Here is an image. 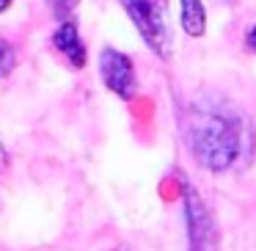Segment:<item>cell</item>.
<instances>
[{
	"label": "cell",
	"instance_id": "obj_1",
	"mask_svg": "<svg viewBox=\"0 0 256 251\" xmlns=\"http://www.w3.org/2000/svg\"><path fill=\"white\" fill-rule=\"evenodd\" d=\"M184 141L196 163L223 174L250 149V122L218 94H198L184 111Z\"/></svg>",
	"mask_w": 256,
	"mask_h": 251
},
{
	"label": "cell",
	"instance_id": "obj_2",
	"mask_svg": "<svg viewBox=\"0 0 256 251\" xmlns=\"http://www.w3.org/2000/svg\"><path fill=\"white\" fill-rule=\"evenodd\" d=\"M130 20L146 45L160 58H171V31H168V0H122Z\"/></svg>",
	"mask_w": 256,
	"mask_h": 251
},
{
	"label": "cell",
	"instance_id": "obj_3",
	"mask_svg": "<svg viewBox=\"0 0 256 251\" xmlns=\"http://www.w3.org/2000/svg\"><path fill=\"white\" fill-rule=\"evenodd\" d=\"M184 215H188L190 251H218V229L210 215V207L193 185H184Z\"/></svg>",
	"mask_w": 256,
	"mask_h": 251
},
{
	"label": "cell",
	"instance_id": "obj_4",
	"mask_svg": "<svg viewBox=\"0 0 256 251\" xmlns=\"http://www.w3.org/2000/svg\"><path fill=\"white\" fill-rule=\"evenodd\" d=\"M100 75H102L108 89H110L113 94H118L122 100L135 97V89H138L135 67H132V58L124 56L122 50L105 47V50L100 53Z\"/></svg>",
	"mask_w": 256,
	"mask_h": 251
},
{
	"label": "cell",
	"instance_id": "obj_5",
	"mask_svg": "<svg viewBox=\"0 0 256 251\" xmlns=\"http://www.w3.org/2000/svg\"><path fill=\"white\" fill-rule=\"evenodd\" d=\"M52 45H56L58 53L66 56V61L72 64L74 69H83L86 67V45L80 39V31L78 25L69 20V23H61L52 34Z\"/></svg>",
	"mask_w": 256,
	"mask_h": 251
},
{
	"label": "cell",
	"instance_id": "obj_6",
	"mask_svg": "<svg viewBox=\"0 0 256 251\" xmlns=\"http://www.w3.org/2000/svg\"><path fill=\"white\" fill-rule=\"evenodd\" d=\"M179 20H182V31L193 39L204 36L206 31V12L201 0H179Z\"/></svg>",
	"mask_w": 256,
	"mask_h": 251
},
{
	"label": "cell",
	"instance_id": "obj_7",
	"mask_svg": "<svg viewBox=\"0 0 256 251\" xmlns=\"http://www.w3.org/2000/svg\"><path fill=\"white\" fill-rule=\"evenodd\" d=\"M14 67H17V53H14V47L6 39H0V78L12 75Z\"/></svg>",
	"mask_w": 256,
	"mask_h": 251
},
{
	"label": "cell",
	"instance_id": "obj_8",
	"mask_svg": "<svg viewBox=\"0 0 256 251\" xmlns=\"http://www.w3.org/2000/svg\"><path fill=\"white\" fill-rule=\"evenodd\" d=\"M47 6H50V12L56 14L61 23H69L72 20V12L80 6V0H44Z\"/></svg>",
	"mask_w": 256,
	"mask_h": 251
},
{
	"label": "cell",
	"instance_id": "obj_9",
	"mask_svg": "<svg viewBox=\"0 0 256 251\" xmlns=\"http://www.w3.org/2000/svg\"><path fill=\"white\" fill-rule=\"evenodd\" d=\"M245 47H248L250 53H256V25L248 31V34H245Z\"/></svg>",
	"mask_w": 256,
	"mask_h": 251
},
{
	"label": "cell",
	"instance_id": "obj_10",
	"mask_svg": "<svg viewBox=\"0 0 256 251\" xmlns=\"http://www.w3.org/2000/svg\"><path fill=\"white\" fill-rule=\"evenodd\" d=\"M8 171V155H6V146H3V141H0V174Z\"/></svg>",
	"mask_w": 256,
	"mask_h": 251
},
{
	"label": "cell",
	"instance_id": "obj_11",
	"mask_svg": "<svg viewBox=\"0 0 256 251\" xmlns=\"http://www.w3.org/2000/svg\"><path fill=\"white\" fill-rule=\"evenodd\" d=\"M8 6H12V0H0V14L6 12V9H8Z\"/></svg>",
	"mask_w": 256,
	"mask_h": 251
}]
</instances>
